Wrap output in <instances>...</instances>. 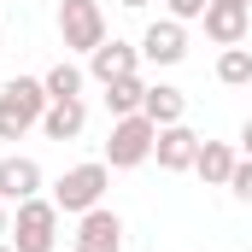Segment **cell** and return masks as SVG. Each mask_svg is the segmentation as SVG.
<instances>
[{"mask_svg":"<svg viewBox=\"0 0 252 252\" xmlns=\"http://www.w3.org/2000/svg\"><path fill=\"white\" fill-rule=\"evenodd\" d=\"M47 106H53V100H47V88H41L35 76H12V82L0 88V141H18L24 129H35Z\"/></svg>","mask_w":252,"mask_h":252,"instance_id":"6da1fadb","label":"cell"},{"mask_svg":"<svg viewBox=\"0 0 252 252\" xmlns=\"http://www.w3.org/2000/svg\"><path fill=\"white\" fill-rule=\"evenodd\" d=\"M153 141H158V124H153L147 112H129V118H118L112 135H106V164H112V170L147 164V158H153Z\"/></svg>","mask_w":252,"mask_h":252,"instance_id":"7a4b0ae2","label":"cell"},{"mask_svg":"<svg viewBox=\"0 0 252 252\" xmlns=\"http://www.w3.org/2000/svg\"><path fill=\"white\" fill-rule=\"evenodd\" d=\"M59 205L53 199H24L18 205V223H12V247L18 252H59Z\"/></svg>","mask_w":252,"mask_h":252,"instance_id":"3957f363","label":"cell"},{"mask_svg":"<svg viewBox=\"0 0 252 252\" xmlns=\"http://www.w3.org/2000/svg\"><path fill=\"white\" fill-rule=\"evenodd\" d=\"M106 182H112V164H106V158H94V164H76V170H64L59 182H53V205L82 217V211H94V205H100Z\"/></svg>","mask_w":252,"mask_h":252,"instance_id":"277c9868","label":"cell"},{"mask_svg":"<svg viewBox=\"0 0 252 252\" xmlns=\"http://www.w3.org/2000/svg\"><path fill=\"white\" fill-rule=\"evenodd\" d=\"M59 41L70 53H94L106 41V12L100 0H59Z\"/></svg>","mask_w":252,"mask_h":252,"instance_id":"5b68a950","label":"cell"},{"mask_svg":"<svg viewBox=\"0 0 252 252\" xmlns=\"http://www.w3.org/2000/svg\"><path fill=\"white\" fill-rule=\"evenodd\" d=\"M76 252H124V223H118V211H106V205L82 211V223H76Z\"/></svg>","mask_w":252,"mask_h":252,"instance_id":"8992f818","label":"cell"},{"mask_svg":"<svg viewBox=\"0 0 252 252\" xmlns=\"http://www.w3.org/2000/svg\"><path fill=\"white\" fill-rule=\"evenodd\" d=\"M141 59H153V64H182V59H188V30H182L176 18L147 24V35H141Z\"/></svg>","mask_w":252,"mask_h":252,"instance_id":"52a82bcc","label":"cell"},{"mask_svg":"<svg viewBox=\"0 0 252 252\" xmlns=\"http://www.w3.org/2000/svg\"><path fill=\"white\" fill-rule=\"evenodd\" d=\"M153 158H158V170H193V158H199V135H193L188 124H164L158 141H153Z\"/></svg>","mask_w":252,"mask_h":252,"instance_id":"ba28073f","label":"cell"},{"mask_svg":"<svg viewBox=\"0 0 252 252\" xmlns=\"http://www.w3.org/2000/svg\"><path fill=\"white\" fill-rule=\"evenodd\" d=\"M135 64H141V47H129V41H100L94 53H88V76L94 82H118V76H135Z\"/></svg>","mask_w":252,"mask_h":252,"instance_id":"9c48e42d","label":"cell"},{"mask_svg":"<svg viewBox=\"0 0 252 252\" xmlns=\"http://www.w3.org/2000/svg\"><path fill=\"white\" fill-rule=\"evenodd\" d=\"M247 30H252V6H223V0L205 6V35H211L217 47H241Z\"/></svg>","mask_w":252,"mask_h":252,"instance_id":"30bf717a","label":"cell"},{"mask_svg":"<svg viewBox=\"0 0 252 252\" xmlns=\"http://www.w3.org/2000/svg\"><path fill=\"white\" fill-rule=\"evenodd\" d=\"M41 193V164L35 158H0V199L6 205H24V199H35Z\"/></svg>","mask_w":252,"mask_h":252,"instance_id":"8fae6325","label":"cell"},{"mask_svg":"<svg viewBox=\"0 0 252 252\" xmlns=\"http://www.w3.org/2000/svg\"><path fill=\"white\" fill-rule=\"evenodd\" d=\"M235 164H241V153H235L229 141H199V158H193V170H199L211 188H229Z\"/></svg>","mask_w":252,"mask_h":252,"instance_id":"7c38bea8","label":"cell"},{"mask_svg":"<svg viewBox=\"0 0 252 252\" xmlns=\"http://www.w3.org/2000/svg\"><path fill=\"white\" fill-rule=\"evenodd\" d=\"M82 124H88V106H82V100H53V106L41 112V135H47V141H76Z\"/></svg>","mask_w":252,"mask_h":252,"instance_id":"4fadbf2b","label":"cell"},{"mask_svg":"<svg viewBox=\"0 0 252 252\" xmlns=\"http://www.w3.org/2000/svg\"><path fill=\"white\" fill-rule=\"evenodd\" d=\"M141 112H147L158 129H164V124H182V118H188V94H182V88H170V82H153V88H147V100H141Z\"/></svg>","mask_w":252,"mask_h":252,"instance_id":"5bb4252c","label":"cell"},{"mask_svg":"<svg viewBox=\"0 0 252 252\" xmlns=\"http://www.w3.org/2000/svg\"><path fill=\"white\" fill-rule=\"evenodd\" d=\"M141 100H147V82H141V76H118V82H106V106H112V118L141 112Z\"/></svg>","mask_w":252,"mask_h":252,"instance_id":"9a60e30c","label":"cell"},{"mask_svg":"<svg viewBox=\"0 0 252 252\" xmlns=\"http://www.w3.org/2000/svg\"><path fill=\"white\" fill-rule=\"evenodd\" d=\"M41 88H47V100H82V70L70 59H59L47 76H41Z\"/></svg>","mask_w":252,"mask_h":252,"instance_id":"2e32d148","label":"cell"},{"mask_svg":"<svg viewBox=\"0 0 252 252\" xmlns=\"http://www.w3.org/2000/svg\"><path fill=\"white\" fill-rule=\"evenodd\" d=\"M217 82H229V88H247V82H252V53H247V47H223Z\"/></svg>","mask_w":252,"mask_h":252,"instance_id":"e0dca14e","label":"cell"},{"mask_svg":"<svg viewBox=\"0 0 252 252\" xmlns=\"http://www.w3.org/2000/svg\"><path fill=\"white\" fill-rule=\"evenodd\" d=\"M229 188H235V199H247V205H252V158H241V164H235Z\"/></svg>","mask_w":252,"mask_h":252,"instance_id":"ac0fdd59","label":"cell"},{"mask_svg":"<svg viewBox=\"0 0 252 252\" xmlns=\"http://www.w3.org/2000/svg\"><path fill=\"white\" fill-rule=\"evenodd\" d=\"M164 6H170V18H176V24H188V18H205V6H211V0H164Z\"/></svg>","mask_w":252,"mask_h":252,"instance_id":"d6986e66","label":"cell"},{"mask_svg":"<svg viewBox=\"0 0 252 252\" xmlns=\"http://www.w3.org/2000/svg\"><path fill=\"white\" fill-rule=\"evenodd\" d=\"M241 153H247V158H252V118H247V124H241Z\"/></svg>","mask_w":252,"mask_h":252,"instance_id":"ffe728a7","label":"cell"},{"mask_svg":"<svg viewBox=\"0 0 252 252\" xmlns=\"http://www.w3.org/2000/svg\"><path fill=\"white\" fill-rule=\"evenodd\" d=\"M12 235V217H6V199H0V241Z\"/></svg>","mask_w":252,"mask_h":252,"instance_id":"44dd1931","label":"cell"},{"mask_svg":"<svg viewBox=\"0 0 252 252\" xmlns=\"http://www.w3.org/2000/svg\"><path fill=\"white\" fill-rule=\"evenodd\" d=\"M118 6H129V12H141V6H153V0H118Z\"/></svg>","mask_w":252,"mask_h":252,"instance_id":"7402d4cb","label":"cell"},{"mask_svg":"<svg viewBox=\"0 0 252 252\" xmlns=\"http://www.w3.org/2000/svg\"><path fill=\"white\" fill-rule=\"evenodd\" d=\"M223 6H252V0H223Z\"/></svg>","mask_w":252,"mask_h":252,"instance_id":"603a6c76","label":"cell"},{"mask_svg":"<svg viewBox=\"0 0 252 252\" xmlns=\"http://www.w3.org/2000/svg\"><path fill=\"white\" fill-rule=\"evenodd\" d=\"M0 252H18V247H12V241H0Z\"/></svg>","mask_w":252,"mask_h":252,"instance_id":"cb8c5ba5","label":"cell"}]
</instances>
